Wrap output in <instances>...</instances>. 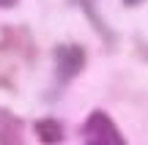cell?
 <instances>
[{
    "mask_svg": "<svg viewBox=\"0 0 148 145\" xmlns=\"http://www.w3.org/2000/svg\"><path fill=\"white\" fill-rule=\"evenodd\" d=\"M0 145H25L22 120L8 110H0Z\"/></svg>",
    "mask_w": 148,
    "mask_h": 145,
    "instance_id": "3",
    "label": "cell"
},
{
    "mask_svg": "<svg viewBox=\"0 0 148 145\" xmlns=\"http://www.w3.org/2000/svg\"><path fill=\"white\" fill-rule=\"evenodd\" d=\"M82 134H85V145H126L123 137L118 134L115 123L107 118L104 112H93L82 126Z\"/></svg>",
    "mask_w": 148,
    "mask_h": 145,
    "instance_id": "1",
    "label": "cell"
},
{
    "mask_svg": "<svg viewBox=\"0 0 148 145\" xmlns=\"http://www.w3.org/2000/svg\"><path fill=\"white\" fill-rule=\"evenodd\" d=\"M36 134L44 145H58L63 142V126L52 118H44V120H36Z\"/></svg>",
    "mask_w": 148,
    "mask_h": 145,
    "instance_id": "4",
    "label": "cell"
},
{
    "mask_svg": "<svg viewBox=\"0 0 148 145\" xmlns=\"http://www.w3.org/2000/svg\"><path fill=\"white\" fill-rule=\"evenodd\" d=\"M126 3H134V0H126Z\"/></svg>",
    "mask_w": 148,
    "mask_h": 145,
    "instance_id": "6",
    "label": "cell"
},
{
    "mask_svg": "<svg viewBox=\"0 0 148 145\" xmlns=\"http://www.w3.org/2000/svg\"><path fill=\"white\" fill-rule=\"evenodd\" d=\"M11 5H16V0H0V8H11Z\"/></svg>",
    "mask_w": 148,
    "mask_h": 145,
    "instance_id": "5",
    "label": "cell"
},
{
    "mask_svg": "<svg viewBox=\"0 0 148 145\" xmlns=\"http://www.w3.org/2000/svg\"><path fill=\"white\" fill-rule=\"evenodd\" d=\"M55 60H58V71L63 80H71L74 74H79L85 66V52L74 44H66V47L55 49Z\"/></svg>",
    "mask_w": 148,
    "mask_h": 145,
    "instance_id": "2",
    "label": "cell"
}]
</instances>
